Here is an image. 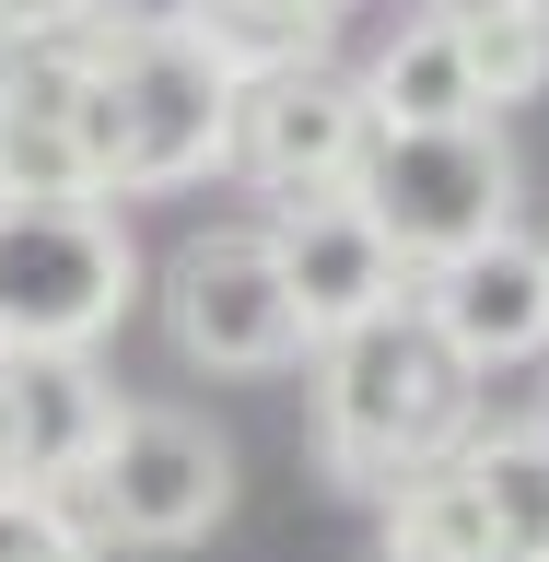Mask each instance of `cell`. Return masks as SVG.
Listing matches in <instances>:
<instances>
[{"label":"cell","mask_w":549,"mask_h":562,"mask_svg":"<svg viewBox=\"0 0 549 562\" xmlns=\"http://www.w3.org/2000/svg\"><path fill=\"white\" fill-rule=\"evenodd\" d=\"M456 35H468V70H480V105H491V117L549 82V24H538V12H491V24H456Z\"/></svg>","instance_id":"4fadbf2b"},{"label":"cell","mask_w":549,"mask_h":562,"mask_svg":"<svg viewBox=\"0 0 549 562\" xmlns=\"http://www.w3.org/2000/svg\"><path fill=\"white\" fill-rule=\"evenodd\" d=\"M164 340L199 375H281V363H305V328H293V293H281L258 223H199L164 258Z\"/></svg>","instance_id":"52a82bcc"},{"label":"cell","mask_w":549,"mask_h":562,"mask_svg":"<svg viewBox=\"0 0 549 562\" xmlns=\"http://www.w3.org/2000/svg\"><path fill=\"white\" fill-rule=\"evenodd\" d=\"M0 200H105V24L0 59Z\"/></svg>","instance_id":"8992f818"},{"label":"cell","mask_w":549,"mask_h":562,"mask_svg":"<svg viewBox=\"0 0 549 562\" xmlns=\"http://www.w3.org/2000/svg\"><path fill=\"white\" fill-rule=\"evenodd\" d=\"M526 12H538V24H549V0H526Z\"/></svg>","instance_id":"2e32d148"},{"label":"cell","mask_w":549,"mask_h":562,"mask_svg":"<svg viewBox=\"0 0 549 562\" xmlns=\"http://www.w3.org/2000/svg\"><path fill=\"white\" fill-rule=\"evenodd\" d=\"M140 305V246L105 200H0V351H94Z\"/></svg>","instance_id":"3957f363"},{"label":"cell","mask_w":549,"mask_h":562,"mask_svg":"<svg viewBox=\"0 0 549 562\" xmlns=\"http://www.w3.org/2000/svg\"><path fill=\"white\" fill-rule=\"evenodd\" d=\"M59 504L94 527V539H129V551H187V539H210V527H222V504H235V446H222L199 411H164V398H140V411H129V398H117L94 469H82Z\"/></svg>","instance_id":"5b68a950"},{"label":"cell","mask_w":549,"mask_h":562,"mask_svg":"<svg viewBox=\"0 0 549 562\" xmlns=\"http://www.w3.org/2000/svg\"><path fill=\"white\" fill-rule=\"evenodd\" d=\"M105 539L70 516L59 492H0V562H94Z\"/></svg>","instance_id":"5bb4252c"},{"label":"cell","mask_w":549,"mask_h":562,"mask_svg":"<svg viewBox=\"0 0 549 562\" xmlns=\"http://www.w3.org/2000/svg\"><path fill=\"white\" fill-rule=\"evenodd\" d=\"M410 305L456 340V363H468V375L538 363V351H549V246L503 223L491 246H468V258H445V270H421Z\"/></svg>","instance_id":"30bf717a"},{"label":"cell","mask_w":549,"mask_h":562,"mask_svg":"<svg viewBox=\"0 0 549 562\" xmlns=\"http://www.w3.org/2000/svg\"><path fill=\"white\" fill-rule=\"evenodd\" d=\"M340 200L421 281V270H445V258H468V246H491L515 223V153H503V130H375Z\"/></svg>","instance_id":"277c9868"},{"label":"cell","mask_w":549,"mask_h":562,"mask_svg":"<svg viewBox=\"0 0 549 562\" xmlns=\"http://www.w3.org/2000/svg\"><path fill=\"white\" fill-rule=\"evenodd\" d=\"M445 469L480 516V562H549V422H480Z\"/></svg>","instance_id":"8fae6325"},{"label":"cell","mask_w":549,"mask_h":562,"mask_svg":"<svg viewBox=\"0 0 549 562\" xmlns=\"http://www.w3.org/2000/svg\"><path fill=\"white\" fill-rule=\"evenodd\" d=\"M480 434V375L421 305H386L316 351V457L340 492H398Z\"/></svg>","instance_id":"6da1fadb"},{"label":"cell","mask_w":549,"mask_h":562,"mask_svg":"<svg viewBox=\"0 0 549 562\" xmlns=\"http://www.w3.org/2000/svg\"><path fill=\"white\" fill-rule=\"evenodd\" d=\"M363 105H375V130H491L480 70H468V35H456L445 12H421V24H398L375 47Z\"/></svg>","instance_id":"7c38bea8"},{"label":"cell","mask_w":549,"mask_h":562,"mask_svg":"<svg viewBox=\"0 0 549 562\" xmlns=\"http://www.w3.org/2000/svg\"><path fill=\"white\" fill-rule=\"evenodd\" d=\"M235 70L187 24H105V200L187 188L235 153Z\"/></svg>","instance_id":"7a4b0ae2"},{"label":"cell","mask_w":549,"mask_h":562,"mask_svg":"<svg viewBox=\"0 0 549 562\" xmlns=\"http://www.w3.org/2000/svg\"><path fill=\"white\" fill-rule=\"evenodd\" d=\"M421 12H445V24H491V12H526V0H421Z\"/></svg>","instance_id":"9a60e30c"},{"label":"cell","mask_w":549,"mask_h":562,"mask_svg":"<svg viewBox=\"0 0 549 562\" xmlns=\"http://www.w3.org/2000/svg\"><path fill=\"white\" fill-rule=\"evenodd\" d=\"M258 235H270V270H281V293H293L305 351H328L340 328H363V316H386V305H410L398 246H386L351 200H281Z\"/></svg>","instance_id":"9c48e42d"},{"label":"cell","mask_w":549,"mask_h":562,"mask_svg":"<svg viewBox=\"0 0 549 562\" xmlns=\"http://www.w3.org/2000/svg\"><path fill=\"white\" fill-rule=\"evenodd\" d=\"M363 140H375V105H363V70H328V59H281L258 70L235 94V153L222 165L258 176L281 200H340L351 165H363Z\"/></svg>","instance_id":"ba28073f"}]
</instances>
